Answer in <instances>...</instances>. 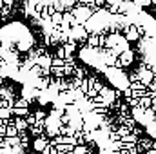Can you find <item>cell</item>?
I'll list each match as a JSON object with an SVG mask.
<instances>
[{
	"mask_svg": "<svg viewBox=\"0 0 156 154\" xmlns=\"http://www.w3.org/2000/svg\"><path fill=\"white\" fill-rule=\"evenodd\" d=\"M71 13L75 15V18H76V22L80 24V26H83V24H85L93 15H94V11H93L89 5H76Z\"/></svg>",
	"mask_w": 156,
	"mask_h": 154,
	"instance_id": "6da1fadb",
	"label": "cell"
},
{
	"mask_svg": "<svg viewBox=\"0 0 156 154\" xmlns=\"http://www.w3.org/2000/svg\"><path fill=\"white\" fill-rule=\"evenodd\" d=\"M87 38H89V33H87V29L83 27V26H73L71 27V38H69V42H73V44H76V42H87Z\"/></svg>",
	"mask_w": 156,
	"mask_h": 154,
	"instance_id": "7a4b0ae2",
	"label": "cell"
},
{
	"mask_svg": "<svg viewBox=\"0 0 156 154\" xmlns=\"http://www.w3.org/2000/svg\"><path fill=\"white\" fill-rule=\"evenodd\" d=\"M100 96H104V100H105V103H107V107H109V105H113V103L116 102L118 93L113 87H104V89L100 91Z\"/></svg>",
	"mask_w": 156,
	"mask_h": 154,
	"instance_id": "3957f363",
	"label": "cell"
},
{
	"mask_svg": "<svg viewBox=\"0 0 156 154\" xmlns=\"http://www.w3.org/2000/svg\"><path fill=\"white\" fill-rule=\"evenodd\" d=\"M33 147H35V152H44V151L49 147V142H47V138H45V136H40V138L35 140Z\"/></svg>",
	"mask_w": 156,
	"mask_h": 154,
	"instance_id": "277c9868",
	"label": "cell"
},
{
	"mask_svg": "<svg viewBox=\"0 0 156 154\" xmlns=\"http://www.w3.org/2000/svg\"><path fill=\"white\" fill-rule=\"evenodd\" d=\"M15 127H16L18 131H26V129H29V123H27V120H24V118H16V120H15Z\"/></svg>",
	"mask_w": 156,
	"mask_h": 154,
	"instance_id": "5b68a950",
	"label": "cell"
},
{
	"mask_svg": "<svg viewBox=\"0 0 156 154\" xmlns=\"http://www.w3.org/2000/svg\"><path fill=\"white\" fill-rule=\"evenodd\" d=\"M51 22H53L56 27H58V26H62V24H64V13H58V11H56V13L51 16Z\"/></svg>",
	"mask_w": 156,
	"mask_h": 154,
	"instance_id": "8992f818",
	"label": "cell"
},
{
	"mask_svg": "<svg viewBox=\"0 0 156 154\" xmlns=\"http://www.w3.org/2000/svg\"><path fill=\"white\" fill-rule=\"evenodd\" d=\"M11 114H13V109H7V107H0V120H4V121H9Z\"/></svg>",
	"mask_w": 156,
	"mask_h": 154,
	"instance_id": "52a82bcc",
	"label": "cell"
},
{
	"mask_svg": "<svg viewBox=\"0 0 156 154\" xmlns=\"http://www.w3.org/2000/svg\"><path fill=\"white\" fill-rule=\"evenodd\" d=\"M140 107H144V109L153 107V96H144V98H140Z\"/></svg>",
	"mask_w": 156,
	"mask_h": 154,
	"instance_id": "ba28073f",
	"label": "cell"
},
{
	"mask_svg": "<svg viewBox=\"0 0 156 154\" xmlns=\"http://www.w3.org/2000/svg\"><path fill=\"white\" fill-rule=\"evenodd\" d=\"M13 113L16 114V118H22V116H29L27 109H22V107H13Z\"/></svg>",
	"mask_w": 156,
	"mask_h": 154,
	"instance_id": "9c48e42d",
	"label": "cell"
},
{
	"mask_svg": "<svg viewBox=\"0 0 156 154\" xmlns=\"http://www.w3.org/2000/svg\"><path fill=\"white\" fill-rule=\"evenodd\" d=\"M118 136L120 138H125V136H129L131 134V127H118Z\"/></svg>",
	"mask_w": 156,
	"mask_h": 154,
	"instance_id": "30bf717a",
	"label": "cell"
},
{
	"mask_svg": "<svg viewBox=\"0 0 156 154\" xmlns=\"http://www.w3.org/2000/svg\"><path fill=\"white\" fill-rule=\"evenodd\" d=\"M27 105H29V100H26V98H18V100L15 102V107H22V109H27Z\"/></svg>",
	"mask_w": 156,
	"mask_h": 154,
	"instance_id": "8fae6325",
	"label": "cell"
},
{
	"mask_svg": "<svg viewBox=\"0 0 156 154\" xmlns=\"http://www.w3.org/2000/svg\"><path fill=\"white\" fill-rule=\"evenodd\" d=\"M140 147L145 149V151H151L153 149V140H140Z\"/></svg>",
	"mask_w": 156,
	"mask_h": 154,
	"instance_id": "7c38bea8",
	"label": "cell"
},
{
	"mask_svg": "<svg viewBox=\"0 0 156 154\" xmlns=\"http://www.w3.org/2000/svg\"><path fill=\"white\" fill-rule=\"evenodd\" d=\"M64 51L67 53V56H71V54H73V51H75V44H73V42L64 44Z\"/></svg>",
	"mask_w": 156,
	"mask_h": 154,
	"instance_id": "4fadbf2b",
	"label": "cell"
},
{
	"mask_svg": "<svg viewBox=\"0 0 156 154\" xmlns=\"http://www.w3.org/2000/svg\"><path fill=\"white\" fill-rule=\"evenodd\" d=\"M16 132L18 129L15 125H7V138H16Z\"/></svg>",
	"mask_w": 156,
	"mask_h": 154,
	"instance_id": "5bb4252c",
	"label": "cell"
},
{
	"mask_svg": "<svg viewBox=\"0 0 156 154\" xmlns=\"http://www.w3.org/2000/svg\"><path fill=\"white\" fill-rule=\"evenodd\" d=\"M138 7H147V5H151L153 4V0H133Z\"/></svg>",
	"mask_w": 156,
	"mask_h": 154,
	"instance_id": "9a60e30c",
	"label": "cell"
},
{
	"mask_svg": "<svg viewBox=\"0 0 156 154\" xmlns=\"http://www.w3.org/2000/svg\"><path fill=\"white\" fill-rule=\"evenodd\" d=\"M71 154H87V147L85 145H78V147H75V151Z\"/></svg>",
	"mask_w": 156,
	"mask_h": 154,
	"instance_id": "2e32d148",
	"label": "cell"
},
{
	"mask_svg": "<svg viewBox=\"0 0 156 154\" xmlns=\"http://www.w3.org/2000/svg\"><path fill=\"white\" fill-rule=\"evenodd\" d=\"M53 67H66V60H62V58H55V60H53Z\"/></svg>",
	"mask_w": 156,
	"mask_h": 154,
	"instance_id": "e0dca14e",
	"label": "cell"
},
{
	"mask_svg": "<svg viewBox=\"0 0 156 154\" xmlns=\"http://www.w3.org/2000/svg\"><path fill=\"white\" fill-rule=\"evenodd\" d=\"M0 136H7V125H0Z\"/></svg>",
	"mask_w": 156,
	"mask_h": 154,
	"instance_id": "ac0fdd59",
	"label": "cell"
},
{
	"mask_svg": "<svg viewBox=\"0 0 156 154\" xmlns=\"http://www.w3.org/2000/svg\"><path fill=\"white\" fill-rule=\"evenodd\" d=\"M75 75H76V78H82V76H83V71H82V69H78V67H75Z\"/></svg>",
	"mask_w": 156,
	"mask_h": 154,
	"instance_id": "d6986e66",
	"label": "cell"
},
{
	"mask_svg": "<svg viewBox=\"0 0 156 154\" xmlns=\"http://www.w3.org/2000/svg\"><path fill=\"white\" fill-rule=\"evenodd\" d=\"M4 9V0H0V11Z\"/></svg>",
	"mask_w": 156,
	"mask_h": 154,
	"instance_id": "ffe728a7",
	"label": "cell"
},
{
	"mask_svg": "<svg viewBox=\"0 0 156 154\" xmlns=\"http://www.w3.org/2000/svg\"><path fill=\"white\" fill-rule=\"evenodd\" d=\"M2 83H4V78L0 76V87H2Z\"/></svg>",
	"mask_w": 156,
	"mask_h": 154,
	"instance_id": "44dd1931",
	"label": "cell"
},
{
	"mask_svg": "<svg viewBox=\"0 0 156 154\" xmlns=\"http://www.w3.org/2000/svg\"><path fill=\"white\" fill-rule=\"evenodd\" d=\"M120 2H133V0H120Z\"/></svg>",
	"mask_w": 156,
	"mask_h": 154,
	"instance_id": "7402d4cb",
	"label": "cell"
},
{
	"mask_svg": "<svg viewBox=\"0 0 156 154\" xmlns=\"http://www.w3.org/2000/svg\"><path fill=\"white\" fill-rule=\"evenodd\" d=\"M153 149H156V142H154V143H153Z\"/></svg>",
	"mask_w": 156,
	"mask_h": 154,
	"instance_id": "603a6c76",
	"label": "cell"
},
{
	"mask_svg": "<svg viewBox=\"0 0 156 154\" xmlns=\"http://www.w3.org/2000/svg\"><path fill=\"white\" fill-rule=\"evenodd\" d=\"M60 2H62V4H64V2H66V0H60Z\"/></svg>",
	"mask_w": 156,
	"mask_h": 154,
	"instance_id": "cb8c5ba5",
	"label": "cell"
}]
</instances>
